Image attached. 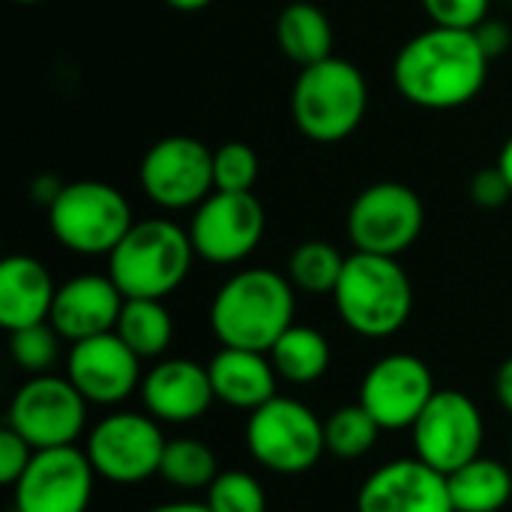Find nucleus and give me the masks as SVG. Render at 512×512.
Masks as SVG:
<instances>
[{
    "label": "nucleus",
    "instance_id": "f257e3e1",
    "mask_svg": "<svg viewBox=\"0 0 512 512\" xmlns=\"http://www.w3.org/2000/svg\"><path fill=\"white\" fill-rule=\"evenodd\" d=\"M489 63L492 60L474 30L432 24L399 48L393 60V84L399 96L417 108L450 111L480 96Z\"/></svg>",
    "mask_w": 512,
    "mask_h": 512
},
{
    "label": "nucleus",
    "instance_id": "f03ea898",
    "mask_svg": "<svg viewBox=\"0 0 512 512\" xmlns=\"http://www.w3.org/2000/svg\"><path fill=\"white\" fill-rule=\"evenodd\" d=\"M294 285L288 276L249 267L231 276L210 303V327L222 348L267 354L276 339L294 327Z\"/></svg>",
    "mask_w": 512,
    "mask_h": 512
},
{
    "label": "nucleus",
    "instance_id": "7ed1b4c3",
    "mask_svg": "<svg viewBox=\"0 0 512 512\" xmlns=\"http://www.w3.org/2000/svg\"><path fill=\"white\" fill-rule=\"evenodd\" d=\"M345 327L363 339L396 336L414 312V285L399 258L354 252L333 291Z\"/></svg>",
    "mask_w": 512,
    "mask_h": 512
},
{
    "label": "nucleus",
    "instance_id": "20e7f679",
    "mask_svg": "<svg viewBox=\"0 0 512 512\" xmlns=\"http://www.w3.org/2000/svg\"><path fill=\"white\" fill-rule=\"evenodd\" d=\"M195 246L171 219H144L108 255V276L126 300H165L192 270Z\"/></svg>",
    "mask_w": 512,
    "mask_h": 512
},
{
    "label": "nucleus",
    "instance_id": "39448f33",
    "mask_svg": "<svg viewBox=\"0 0 512 512\" xmlns=\"http://www.w3.org/2000/svg\"><path fill=\"white\" fill-rule=\"evenodd\" d=\"M369 108V84L360 66L345 57H327L321 63L303 66L294 93L291 114L297 129L318 141L336 144L357 132Z\"/></svg>",
    "mask_w": 512,
    "mask_h": 512
},
{
    "label": "nucleus",
    "instance_id": "423d86ee",
    "mask_svg": "<svg viewBox=\"0 0 512 512\" xmlns=\"http://www.w3.org/2000/svg\"><path fill=\"white\" fill-rule=\"evenodd\" d=\"M132 225L126 195L102 180L66 183L48 207V228L54 240L75 255H111Z\"/></svg>",
    "mask_w": 512,
    "mask_h": 512
},
{
    "label": "nucleus",
    "instance_id": "0eeeda50",
    "mask_svg": "<svg viewBox=\"0 0 512 512\" xmlns=\"http://www.w3.org/2000/svg\"><path fill=\"white\" fill-rule=\"evenodd\" d=\"M246 447L252 459L273 474H306L327 453L324 420H318V414L303 402L276 396L249 414Z\"/></svg>",
    "mask_w": 512,
    "mask_h": 512
},
{
    "label": "nucleus",
    "instance_id": "6e6552de",
    "mask_svg": "<svg viewBox=\"0 0 512 512\" xmlns=\"http://www.w3.org/2000/svg\"><path fill=\"white\" fill-rule=\"evenodd\" d=\"M426 210L420 195L396 180L366 186L345 219L348 240L357 252L399 258L423 234Z\"/></svg>",
    "mask_w": 512,
    "mask_h": 512
},
{
    "label": "nucleus",
    "instance_id": "1a4fd4ad",
    "mask_svg": "<svg viewBox=\"0 0 512 512\" xmlns=\"http://www.w3.org/2000/svg\"><path fill=\"white\" fill-rule=\"evenodd\" d=\"M87 399L75 390L69 378L30 375L6 411V426L15 429L33 450L72 447L84 432Z\"/></svg>",
    "mask_w": 512,
    "mask_h": 512
},
{
    "label": "nucleus",
    "instance_id": "9d476101",
    "mask_svg": "<svg viewBox=\"0 0 512 512\" xmlns=\"http://www.w3.org/2000/svg\"><path fill=\"white\" fill-rule=\"evenodd\" d=\"M165 444L168 441L156 417L120 411L96 423L84 453L96 477L120 486H135L150 477H159Z\"/></svg>",
    "mask_w": 512,
    "mask_h": 512
},
{
    "label": "nucleus",
    "instance_id": "9b49d317",
    "mask_svg": "<svg viewBox=\"0 0 512 512\" xmlns=\"http://www.w3.org/2000/svg\"><path fill=\"white\" fill-rule=\"evenodd\" d=\"M411 438L417 459L447 477L480 456L486 423L471 396L438 390L411 426Z\"/></svg>",
    "mask_w": 512,
    "mask_h": 512
},
{
    "label": "nucleus",
    "instance_id": "f8f14e48",
    "mask_svg": "<svg viewBox=\"0 0 512 512\" xmlns=\"http://www.w3.org/2000/svg\"><path fill=\"white\" fill-rule=\"evenodd\" d=\"M138 180L144 195L162 210H192L210 192L213 183V150L192 135L159 138L141 159Z\"/></svg>",
    "mask_w": 512,
    "mask_h": 512
},
{
    "label": "nucleus",
    "instance_id": "ddd939ff",
    "mask_svg": "<svg viewBox=\"0 0 512 512\" xmlns=\"http://www.w3.org/2000/svg\"><path fill=\"white\" fill-rule=\"evenodd\" d=\"M267 213L252 192H210L192 216L189 237L207 264H240L264 240Z\"/></svg>",
    "mask_w": 512,
    "mask_h": 512
},
{
    "label": "nucleus",
    "instance_id": "4468645a",
    "mask_svg": "<svg viewBox=\"0 0 512 512\" xmlns=\"http://www.w3.org/2000/svg\"><path fill=\"white\" fill-rule=\"evenodd\" d=\"M96 471L84 450H36L21 480L12 486L15 512H87Z\"/></svg>",
    "mask_w": 512,
    "mask_h": 512
},
{
    "label": "nucleus",
    "instance_id": "2eb2a0df",
    "mask_svg": "<svg viewBox=\"0 0 512 512\" xmlns=\"http://www.w3.org/2000/svg\"><path fill=\"white\" fill-rule=\"evenodd\" d=\"M435 393L432 369L420 357L387 354L366 372L360 384V405L384 432H402L417 423Z\"/></svg>",
    "mask_w": 512,
    "mask_h": 512
},
{
    "label": "nucleus",
    "instance_id": "dca6fc26",
    "mask_svg": "<svg viewBox=\"0 0 512 512\" xmlns=\"http://www.w3.org/2000/svg\"><path fill=\"white\" fill-rule=\"evenodd\" d=\"M66 378L90 405H120L141 387V357L111 330L72 342Z\"/></svg>",
    "mask_w": 512,
    "mask_h": 512
},
{
    "label": "nucleus",
    "instance_id": "f3484780",
    "mask_svg": "<svg viewBox=\"0 0 512 512\" xmlns=\"http://www.w3.org/2000/svg\"><path fill=\"white\" fill-rule=\"evenodd\" d=\"M357 512H456L447 477L426 462L396 459L360 486Z\"/></svg>",
    "mask_w": 512,
    "mask_h": 512
},
{
    "label": "nucleus",
    "instance_id": "a211bd4d",
    "mask_svg": "<svg viewBox=\"0 0 512 512\" xmlns=\"http://www.w3.org/2000/svg\"><path fill=\"white\" fill-rule=\"evenodd\" d=\"M126 297L114 285V279L84 273L63 285H57V297L51 306V327L66 342H84L102 333H111L120 321Z\"/></svg>",
    "mask_w": 512,
    "mask_h": 512
},
{
    "label": "nucleus",
    "instance_id": "6ab92c4d",
    "mask_svg": "<svg viewBox=\"0 0 512 512\" xmlns=\"http://www.w3.org/2000/svg\"><path fill=\"white\" fill-rule=\"evenodd\" d=\"M141 399L159 423H192L216 402L207 366L174 357L156 363L141 381Z\"/></svg>",
    "mask_w": 512,
    "mask_h": 512
},
{
    "label": "nucleus",
    "instance_id": "aec40b11",
    "mask_svg": "<svg viewBox=\"0 0 512 512\" xmlns=\"http://www.w3.org/2000/svg\"><path fill=\"white\" fill-rule=\"evenodd\" d=\"M57 285L48 267L33 255H9L0 264V324L6 333L45 324Z\"/></svg>",
    "mask_w": 512,
    "mask_h": 512
},
{
    "label": "nucleus",
    "instance_id": "412c9836",
    "mask_svg": "<svg viewBox=\"0 0 512 512\" xmlns=\"http://www.w3.org/2000/svg\"><path fill=\"white\" fill-rule=\"evenodd\" d=\"M216 402L237 408V411H255L276 399V369L267 354L246 351V348H222L207 363Z\"/></svg>",
    "mask_w": 512,
    "mask_h": 512
},
{
    "label": "nucleus",
    "instance_id": "4be33fe9",
    "mask_svg": "<svg viewBox=\"0 0 512 512\" xmlns=\"http://www.w3.org/2000/svg\"><path fill=\"white\" fill-rule=\"evenodd\" d=\"M276 42H279V51L288 60H294L300 69L321 63L333 57L330 18L306 0L288 3L276 18Z\"/></svg>",
    "mask_w": 512,
    "mask_h": 512
},
{
    "label": "nucleus",
    "instance_id": "5701e85b",
    "mask_svg": "<svg viewBox=\"0 0 512 512\" xmlns=\"http://www.w3.org/2000/svg\"><path fill=\"white\" fill-rule=\"evenodd\" d=\"M447 486L456 512H501L512 498V471L498 459L477 456L447 474Z\"/></svg>",
    "mask_w": 512,
    "mask_h": 512
},
{
    "label": "nucleus",
    "instance_id": "b1692460",
    "mask_svg": "<svg viewBox=\"0 0 512 512\" xmlns=\"http://www.w3.org/2000/svg\"><path fill=\"white\" fill-rule=\"evenodd\" d=\"M267 357H270L276 375L297 387L321 381L333 360L330 342L324 339V333H318L315 327H303V324L288 327L276 339V345L267 351Z\"/></svg>",
    "mask_w": 512,
    "mask_h": 512
},
{
    "label": "nucleus",
    "instance_id": "393cba45",
    "mask_svg": "<svg viewBox=\"0 0 512 512\" xmlns=\"http://www.w3.org/2000/svg\"><path fill=\"white\" fill-rule=\"evenodd\" d=\"M114 333L141 360H156L174 339V318L162 300H126Z\"/></svg>",
    "mask_w": 512,
    "mask_h": 512
},
{
    "label": "nucleus",
    "instance_id": "a878e982",
    "mask_svg": "<svg viewBox=\"0 0 512 512\" xmlns=\"http://www.w3.org/2000/svg\"><path fill=\"white\" fill-rule=\"evenodd\" d=\"M345 255L327 243V240H306L300 243L291 258H288V279L297 291L306 294H333L342 270H345Z\"/></svg>",
    "mask_w": 512,
    "mask_h": 512
},
{
    "label": "nucleus",
    "instance_id": "bb28decb",
    "mask_svg": "<svg viewBox=\"0 0 512 512\" xmlns=\"http://www.w3.org/2000/svg\"><path fill=\"white\" fill-rule=\"evenodd\" d=\"M159 477L177 489H210V483L219 477L216 453L198 441V438H174L165 444Z\"/></svg>",
    "mask_w": 512,
    "mask_h": 512
},
{
    "label": "nucleus",
    "instance_id": "cd10ccee",
    "mask_svg": "<svg viewBox=\"0 0 512 512\" xmlns=\"http://www.w3.org/2000/svg\"><path fill=\"white\" fill-rule=\"evenodd\" d=\"M384 429L378 426V420L357 402V405H345L339 411H333L324 420V444L327 453L339 456V459H360L366 456L378 435Z\"/></svg>",
    "mask_w": 512,
    "mask_h": 512
},
{
    "label": "nucleus",
    "instance_id": "c85d7f7f",
    "mask_svg": "<svg viewBox=\"0 0 512 512\" xmlns=\"http://www.w3.org/2000/svg\"><path fill=\"white\" fill-rule=\"evenodd\" d=\"M60 339L63 336L51 327V321L33 324L24 330H12L9 333V354H12L18 369H24L30 375H48V369L60 357Z\"/></svg>",
    "mask_w": 512,
    "mask_h": 512
},
{
    "label": "nucleus",
    "instance_id": "c756f323",
    "mask_svg": "<svg viewBox=\"0 0 512 512\" xmlns=\"http://www.w3.org/2000/svg\"><path fill=\"white\" fill-rule=\"evenodd\" d=\"M204 504L213 512H267V495L252 474L219 471L207 489Z\"/></svg>",
    "mask_w": 512,
    "mask_h": 512
},
{
    "label": "nucleus",
    "instance_id": "7c9ffc66",
    "mask_svg": "<svg viewBox=\"0 0 512 512\" xmlns=\"http://www.w3.org/2000/svg\"><path fill=\"white\" fill-rule=\"evenodd\" d=\"M258 168V153L243 141H225L213 150V183L219 192H252Z\"/></svg>",
    "mask_w": 512,
    "mask_h": 512
},
{
    "label": "nucleus",
    "instance_id": "2f4dec72",
    "mask_svg": "<svg viewBox=\"0 0 512 512\" xmlns=\"http://www.w3.org/2000/svg\"><path fill=\"white\" fill-rule=\"evenodd\" d=\"M432 24L453 30H477L489 18L492 0H420Z\"/></svg>",
    "mask_w": 512,
    "mask_h": 512
},
{
    "label": "nucleus",
    "instance_id": "473e14b6",
    "mask_svg": "<svg viewBox=\"0 0 512 512\" xmlns=\"http://www.w3.org/2000/svg\"><path fill=\"white\" fill-rule=\"evenodd\" d=\"M33 453L36 450L15 429L3 426V432H0V483L12 489L21 480V474L27 471Z\"/></svg>",
    "mask_w": 512,
    "mask_h": 512
},
{
    "label": "nucleus",
    "instance_id": "72a5a7b5",
    "mask_svg": "<svg viewBox=\"0 0 512 512\" xmlns=\"http://www.w3.org/2000/svg\"><path fill=\"white\" fill-rule=\"evenodd\" d=\"M471 201L477 204V207H486V210H495V207H501V204H507L512 198V189L510 183H507V177L501 174V168L495 165V168H483V171H477L474 177H471Z\"/></svg>",
    "mask_w": 512,
    "mask_h": 512
},
{
    "label": "nucleus",
    "instance_id": "f704fd0d",
    "mask_svg": "<svg viewBox=\"0 0 512 512\" xmlns=\"http://www.w3.org/2000/svg\"><path fill=\"white\" fill-rule=\"evenodd\" d=\"M474 33H477V39H480L483 51L489 54V60L501 57V54H504V51L512 45V30L504 24V21H498V18H486Z\"/></svg>",
    "mask_w": 512,
    "mask_h": 512
},
{
    "label": "nucleus",
    "instance_id": "c9c22d12",
    "mask_svg": "<svg viewBox=\"0 0 512 512\" xmlns=\"http://www.w3.org/2000/svg\"><path fill=\"white\" fill-rule=\"evenodd\" d=\"M63 186H66V183H60L54 174H42V177L30 186V192H33V201L42 204V207L48 210V207L57 201V195L63 192Z\"/></svg>",
    "mask_w": 512,
    "mask_h": 512
},
{
    "label": "nucleus",
    "instance_id": "e433bc0d",
    "mask_svg": "<svg viewBox=\"0 0 512 512\" xmlns=\"http://www.w3.org/2000/svg\"><path fill=\"white\" fill-rule=\"evenodd\" d=\"M495 396H498V402L512 414V357L498 366V375H495Z\"/></svg>",
    "mask_w": 512,
    "mask_h": 512
},
{
    "label": "nucleus",
    "instance_id": "4c0bfd02",
    "mask_svg": "<svg viewBox=\"0 0 512 512\" xmlns=\"http://www.w3.org/2000/svg\"><path fill=\"white\" fill-rule=\"evenodd\" d=\"M150 512H213L207 504H192V501H174V504H162L153 507Z\"/></svg>",
    "mask_w": 512,
    "mask_h": 512
},
{
    "label": "nucleus",
    "instance_id": "58836bf2",
    "mask_svg": "<svg viewBox=\"0 0 512 512\" xmlns=\"http://www.w3.org/2000/svg\"><path fill=\"white\" fill-rule=\"evenodd\" d=\"M171 9H177V12H201V9H207L213 0H165Z\"/></svg>",
    "mask_w": 512,
    "mask_h": 512
},
{
    "label": "nucleus",
    "instance_id": "ea45409f",
    "mask_svg": "<svg viewBox=\"0 0 512 512\" xmlns=\"http://www.w3.org/2000/svg\"><path fill=\"white\" fill-rule=\"evenodd\" d=\"M498 168H501V174L507 177V183H510L512 189V138L501 147V156H498Z\"/></svg>",
    "mask_w": 512,
    "mask_h": 512
},
{
    "label": "nucleus",
    "instance_id": "a19ab883",
    "mask_svg": "<svg viewBox=\"0 0 512 512\" xmlns=\"http://www.w3.org/2000/svg\"><path fill=\"white\" fill-rule=\"evenodd\" d=\"M12 3H21V6H36V3H45V0H12Z\"/></svg>",
    "mask_w": 512,
    "mask_h": 512
},
{
    "label": "nucleus",
    "instance_id": "79ce46f5",
    "mask_svg": "<svg viewBox=\"0 0 512 512\" xmlns=\"http://www.w3.org/2000/svg\"><path fill=\"white\" fill-rule=\"evenodd\" d=\"M510 456H512V441H510Z\"/></svg>",
    "mask_w": 512,
    "mask_h": 512
}]
</instances>
